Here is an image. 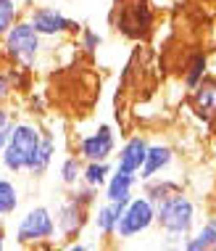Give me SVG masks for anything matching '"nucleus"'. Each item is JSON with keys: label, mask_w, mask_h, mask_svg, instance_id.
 <instances>
[{"label": "nucleus", "mask_w": 216, "mask_h": 251, "mask_svg": "<svg viewBox=\"0 0 216 251\" xmlns=\"http://www.w3.org/2000/svg\"><path fill=\"white\" fill-rule=\"evenodd\" d=\"M40 135H43V130L37 125H32V122H16L13 125L8 140H5L3 151H0V161H3V167L8 172L22 175L29 169L32 156H35L37 143H40Z\"/></svg>", "instance_id": "2"}, {"label": "nucleus", "mask_w": 216, "mask_h": 251, "mask_svg": "<svg viewBox=\"0 0 216 251\" xmlns=\"http://www.w3.org/2000/svg\"><path fill=\"white\" fill-rule=\"evenodd\" d=\"M11 90H13V87H11V79H8V74H3V72H0V106H3L5 100L11 98Z\"/></svg>", "instance_id": "25"}, {"label": "nucleus", "mask_w": 216, "mask_h": 251, "mask_svg": "<svg viewBox=\"0 0 216 251\" xmlns=\"http://www.w3.org/2000/svg\"><path fill=\"white\" fill-rule=\"evenodd\" d=\"M182 249L185 251H208V249H216V217L206 222L203 227L198 230V233H190L182 243Z\"/></svg>", "instance_id": "16"}, {"label": "nucleus", "mask_w": 216, "mask_h": 251, "mask_svg": "<svg viewBox=\"0 0 216 251\" xmlns=\"http://www.w3.org/2000/svg\"><path fill=\"white\" fill-rule=\"evenodd\" d=\"M3 53L11 64L22 69H35L40 53H43V37L35 32L29 22H13L3 35Z\"/></svg>", "instance_id": "3"}, {"label": "nucleus", "mask_w": 216, "mask_h": 251, "mask_svg": "<svg viewBox=\"0 0 216 251\" xmlns=\"http://www.w3.org/2000/svg\"><path fill=\"white\" fill-rule=\"evenodd\" d=\"M151 24H153L151 8H148V3H143V0L127 5L124 13H121V19H119V26L127 32V35H132V37L145 35V32L151 29Z\"/></svg>", "instance_id": "10"}, {"label": "nucleus", "mask_w": 216, "mask_h": 251, "mask_svg": "<svg viewBox=\"0 0 216 251\" xmlns=\"http://www.w3.org/2000/svg\"><path fill=\"white\" fill-rule=\"evenodd\" d=\"M13 125H16V119H13V111H8V108L0 106V151H3L5 140H8Z\"/></svg>", "instance_id": "23"}, {"label": "nucleus", "mask_w": 216, "mask_h": 251, "mask_svg": "<svg viewBox=\"0 0 216 251\" xmlns=\"http://www.w3.org/2000/svg\"><path fill=\"white\" fill-rule=\"evenodd\" d=\"M206 66H208L206 56H195V58L190 61V66H187V74H185V85H187V90H193V87H198V85H200V79L206 77Z\"/></svg>", "instance_id": "21"}, {"label": "nucleus", "mask_w": 216, "mask_h": 251, "mask_svg": "<svg viewBox=\"0 0 216 251\" xmlns=\"http://www.w3.org/2000/svg\"><path fill=\"white\" fill-rule=\"evenodd\" d=\"M19 19V5L16 0H0V37L5 35V29Z\"/></svg>", "instance_id": "22"}, {"label": "nucleus", "mask_w": 216, "mask_h": 251, "mask_svg": "<svg viewBox=\"0 0 216 251\" xmlns=\"http://www.w3.org/2000/svg\"><path fill=\"white\" fill-rule=\"evenodd\" d=\"M53 156H56V138H53V132H43L40 135V143H37V151L32 156V164L26 172L40 177V175L48 172V167L53 164Z\"/></svg>", "instance_id": "14"}, {"label": "nucleus", "mask_w": 216, "mask_h": 251, "mask_svg": "<svg viewBox=\"0 0 216 251\" xmlns=\"http://www.w3.org/2000/svg\"><path fill=\"white\" fill-rule=\"evenodd\" d=\"M19 209V188L16 182L0 177V220L3 217H11Z\"/></svg>", "instance_id": "18"}, {"label": "nucleus", "mask_w": 216, "mask_h": 251, "mask_svg": "<svg viewBox=\"0 0 216 251\" xmlns=\"http://www.w3.org/2000/svg\"><path fill=\"white\" fill-rule=\"evenodd\" d=\"M145 151H148V140L145 138H140V135L130 138L116 153V169L137 175L140 167H143V161H145Z\"/></svg>", "instance_id": "12"}, {"label": "nucleus", "mask_w": 216, "mask_h": 251, "mask_svg": "<svg viewBox=\"0 0 216 251\" xmlns=\"http://www.w3.org/2000/svg\"><path fill=\"white\" fill-rule=\"evenodd\" d=\"M113 172V167H111V161H87V167H82V180L79 182H85V185H90V188H103L106 185V180H108V175Z\"/></svg>", "instance_id": "17"}, {"label": "nucleus", "mask_w": 216, "mask_h": 251, "mask_svg": "<svg viewBox=\"0 0 216 251\" xmlns=\"http://www.w3.org/2000/svg\"><path fill=\"white\" fill-rule=\"evenodd\" d=\"M137 185V175L134 172H124V169H113L106 180V201H119V203H127L132 199V191Z\"/></svg>", "instance_id": "11"}, {"label": "nucleus", "mask_w": 216, "mask_h": 251, "mask_svg": "<svg viewBox=\"0 0 216 251\" xmlns=\"http://www.w3.org/2000/svg\"><path fill=\"white\" fill-rule=\"evenodd\" d=\"M193 103L198 108V114H203V117L216 114V79L203 77L198 87H193Z\"/></svg>", "instance_id": "15"}, {"label": "nucleus", "mask_w": 216, "mask_h": 251, "mask_svg": "<svg viewBox=\"0 0 216 251\" xmlns=\"http://www.w3.org/2000/svg\"><path fill=\"white\" fill-rule=\"evenodd\" d=\"M153 225H156V203L148 196H132L119 217L116 235L121 241H132L137 235H145Z\"/></svg>", "instance_id": "4"}, {"label": "nucleus", "mask_w": 216, "mask_h": 251, "mask_svg": "<svg viewBox=\"0 0 216 251\" xmlns=\"http://www.w3.org/2000/svg\"><path fill=\"white\" fill-rule=\"evenodd\" d=\"M121 212H124V203H119V201H106L98 206L95 217H92V225H95V230L103 238H113L116 235V225H119Z\"/></svg>", "instance_id": "13"}, {"label": "nucleus", "mask_w": 216, "mask_h": 251, "mask_svg": "<svg viewBox=\"0 0 216 251\" xmlns=\"http://www.w3.org/2000/svg\"><path fill=\"white\" fill-rule=\"evenodd\" d=\"M3 249H5V233L0 230V251H3Z\"/></svg>", "instance_id": "26"}, {"label": "nucleus", "mask_w": 216, "mask_h": 251, "mask_svg": "<svg viewBox=\"0 0 216 251\" xmlns=\"http://www.w3.org/2000/svg\"><path fill=\"white\" fill-rule=\"evenodd\" d=\"M174 159V151L169 148L166 143H148V151H145V161L137 172V180H151V177H158L164 169H169Z\"/></svg>", "instance_id": "9"}, {"label": "nucleus", "mask_w": 216, "mask_h": 251, "mask_svg": "<svg viewBox=\"0 0 216 251\" xmlns=\"http://www.w3.org/2000/svg\"><path fill=\"white\" fill-rule=\"evenodd\" d=\"M195 203L182 191L156 201V225L164 230L166 246H182L195 227Z\"/></svg>", "instance_id": "1"}, {"label": "nucleus", "mask_w": 216, "mask_h": 251, "mask_svg": "<svg viewBox=\"0 0 216 251\" xmlns=\"http://www.w3.org/2000/svg\"><path fill=\"white\" fill-rule=\"evenodd\" d=\"M56 238V220L48 206H32L16 225L19 246H40Z\"/></svg>", "instance_id": "5"}, {"label": "nucleus", "mask_w": 216, "mask_h": 251, "mask_svg": "<svg viewBox=\"0 0 216 251\" xmlns=\"http://www.w3.org/2000/svg\"><path fill=\"white\" fill-rule=\"evenodd\" d=\"M35 32L40 37H61V35H71L77 32V22H71L69 16H64L61 11L56 8H48V5H40V8H32L29 11V19H26Z\"/></svg>", "instance_id": "6"}, {"label": "nucleus", "mask_w": 216, "mask_h": 251, "mask_svg": "<svg viewBox=\"0 0 216 251\" xmlns=\"http://www.w3.org/2000/svg\"><path fill=\"white\" fill-rule=\"evenodd\" d=\"M177 191H179V185H177V182H172V180H156V177L145 180V196L153 203L161 201V199H166V196H172V193H177Z\"/></svg>", "instance_id": "20"}, {"label": "nucleus", "mask_w": 216, "mask_h": 251, "mask_svg": "<svg viewBox=\"0 0 216 251\" xmlns=\"http://www.w3.org/2000/svg\"><path fill=\"white\" fill-rule=\"evenodd\" d=\"M82 45L87 50H95L100 45V35H95L92 29H82Z\"/></svg>", "instance_id": "24"}, {"label": "nucleus", "mask_w": 216, "mask_h": 251, "mask_svg": "<svg viewBox=\"0 0 216 251\" xmlns=\"http://www.w3.org/2000/svg\"><path fill=\"white\" fill-rule=\"evenodd\" d=\"M58 180L64 182L66 188H74L79 180H82V159L79 156H66L58 167Z\"/></svg>", "instance_id": "19"}, {"label": "nucleus", "mask_w": 216, "mask_h": 251, "mask_svg": "<svg viewBox=\"0 0 216 251\" xmlns=\"http://www.w3.org/2000/svg\"><path fill=\"white\" fill-rule=\"evenodd\" d=\"M87 209L90 206L79 203L74 196H69V199H64L58 203L53 220H56V233L61 235V238L71 241V238H77V235L82 233L85 225H87Z\"/></svg>", "instance_id": "7"}, {"label": "nucleus", "mask_w": 216, "mask_h": 251, "mask_svg": "<svg viewBox=\"0 0 216 251\" xmlns=\"http://www.w3.org/2000/svg\"><path fill=\"white\" fill-rule=\"evenodd\" d=\"M116 153V135H113L111 125H100L95 132L79 138V159L85 161H108Z\"/></svg>", "instance_id": "8"}]
</instances>
